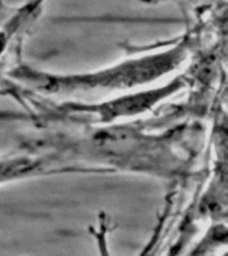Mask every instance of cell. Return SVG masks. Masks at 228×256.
<instances>
[{"instance_id": "obj_4", "label": "cell", "mask_w": 228, "mask_h": 256, "mask_svg": "<svg viewBox=\"0 0 228 256\" xmlns=\"http://www.w3.org/2000/svg\"><path fill=\"white\" fill-rule=\"evenodd\" d=\"M4 43H6V35L0 34V51L4 48Z\"/></svg>"}, {"instance_id": "obj_3", "label": "cell", "mask_w": 228, "mask_h": 256, "mask_svg": "<svg viewBox=\"0 0 228 256\" xmlns=\"http://www.w3.org/2000/svg\"><path fill=\"white\" fill-rule=\"evenodd\" d=\"M43 2L44 0H31V2H30V3H28L26 7H24L23 11L26 12V14H32V12L35 11L36 8L39 7L40 4L43 3Z\"/></svg>"}, {"instance_id": "obj_1", "label": "cell", "mask_w": 228, "mask_h": 256, "mask_svg": "<svg viewBox=\"0 0 228 256\" xmlns=\"http://www.w3.org/2000/svg\"><path fill=\"white\" fill-rule=\"evenodd\" d=\"M183 52L171 50L158 55L144 56L139 59L128 60L114 67L99 72L71 76L32 75L38 79V87L48 92L71 94L78 91H98V90H123L139 84L148 83L156 78L171 71L180 63Z\"/></svg>"}, {"instance_id": "obj_2", "label": "cell", "mask_w": 228, "mask_h": 256, "mask_svg": "<svg viewBox=\"0 0 228 256\" xmlns=\"http://www.w3.org/2000/svg\"><path fill=\"white\" fill-rule=\"evenodd\" d=\"M167 90H155V91L144 92L139 95H131L130 98H122L114 102L102 106V115L107 118L114 116L134 115L136 112L144 111L150 108L151 104H155L160 98H163Z\"/></svg>"}]
</instances>
